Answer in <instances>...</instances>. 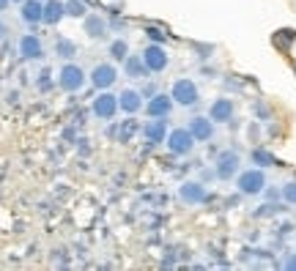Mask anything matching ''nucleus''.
Returning a JSON list of instances; mask_svg holds the SVG:
<instances>
[{
    "instance_id": "obj_1",
    "label": "nucleus",
    "mask_w": 296,
    "mask_h": 271,
    "mask_svg": "<svg viewBox=\"0 0 296 271\" xmlns=\"http://www.w3.org/2000/svg\"><path fill=\"white\" fill-rule=\"evenodd\" d=\"M85 82H88V74H85L83 66H77V63H63L61 72H58V85H61L66 94H77Z\"/></svg>"
},
{
    "instance_id": "obj_2",
    "label": "nucleus",
    "mask_w": 296,
    "mask_h": 271,
    "mask_svg": "<svg viewBox=\"0 0 296 271\" xmlns=\"http://www.w3.org/2000/svg\"><path fill=\"white\" fill-rule=\"evenodd\" d=\"M195 142L197 140L192 137L189 129H173L170 134L165 137V146H167V151H170L173 156H187V154H192Z\"/></svg>"
},
{
    "instance_id": "obj_3",
    "label": "nucleus",
    "mask_w": 296,
    "mask_h": 271,
    "mask_svg": "<svg viewBox=\"0 0 296 271\" xmlns=\"http://www.w3.org/2000/svg\"><path fill=\"white\" fill-rule=\"evenodd\" d=\"M118 110H121L118 107V96L110 94V90H99V96L94 99V104H91V112H94L99 120H113Z\"/></svg>"
},
{
    "instance_id": "obj_4",
    "label": "nucleus",
    "mask_w": 296,
    "mask_h": 271,
    "mask_svg": "<svg viewBox=\"0 0 296 271\" xmlns=\"http://www.w3.org/2000/svg\"><path fill=\"white\" fill-rule=\"evenodd\" d=\"M115 80H118V68H115L113 63H99L88 74V82L94 85L96 90H110L115 85Z\"/></svg>"
},
{
    "instance_id": "obj_5",
    "label": "nucleus",
    "mask_w": 296,
    "mask_h": 271,
    "mask_svg": "<svg viewBox=\"0 0 296 271\" xmlns=\"http://www.w3.org/2000/svg\"><path fill=\"white\" fill-rule=\"evenodd\" d=\"M236 186H239L241 194H260L266 189V176L263 170H244L239 178H236Z\"/></svg>"
},
{
    "instance_id": "obj_6",
    "label": "nucleus",
    "mask_w": 296,
    "mask_h": 271,
    "mask_svg": "<svg viewBox=\"0 0 296 271\" xmlns=\"http://www.w3.org/2000/svg\"><path fill=\"white\" fill-rule=\"evenodd\" d=\"M170 96H173V102H176V104L192 107L195 102H197V85L192 82V80H176V82H173V88H170Z\"/></svg>"
},
{
    "instance_id": "obj_7",
    "label": "nucleus",
    "mask_w": 296,
    "mask_h": 271,
    "mask_svg": "<svg viewBox=\"0 0 296 271\" xmlns=\"http://www.w3.org/2000/svg\"><path fill=\"white\" fill-rule=\"evenodd\" d=\"M167 52H165V47L162 44H154L151 42L146 50H143V63L148 66V72H165L167 68Z\"/></svg>"
},
{
    "instance_id": "obj_8",
    "label": "nucleus",
    "mask_w": 296,
    "mask_h": 271,
    "mask_svg": "<svg viewBox=\"0 0 296 271\" xmlns=\"http://www.w3.org/2000/svg\"><path fill=\"white\" fill-rule=\"evenodd\" d=\"M17 50H20V55L25 58V60H42L44 58V47H42V42H39V36H33V33L20 36Z\"/></svg>"
},
{
    "instance_id": "obj_9",
    "label": "nucleus",
    "mask_w": 296,
    "mask_h": 271,
    "mask_svg": "<svg viewBox=\"0 0 296 271\" xmlns=\"http://www.w3.org/2000/svg\"><path fill=\"white\" fill-rule=\"evenodd\" d=\"M165 137H167V124H165V118H154V120H148V124L143 126V140H146L148 148H154V146H159V142H165Z\"/></svg>"
},
{
    "instance_id": "obj_10",
    "label": "nucleus",
    "mask_w": 296,
    "mask_h": 271,
    "mask_svg": "<svg viewBox=\"0 0 296 271\" xmlns=\"http://www.w3.org/2000/svg\"><path fill=\"white\" fill-rule=\"evenodd\" d=\"M178 198L184 200L187 206H200L206 200V186L200 181H184L178 186Z\"/></svg>"
},
{
    "instance_id": "obj_11",
    "label": "nucleus",
    "mask_w": 296,
    "mask_h": 271,
    "mask_svg": "<svg viewBox=\"0 0 296 271\" xmlns=\"http://www.w3.org/2000/svg\"><path fill=\"white\" fill-rule=\"evenodd\" d=\"M170 110H173V96H167V94H154L146 104L148 118H167Z\"/></svg>"
},
{
    "instance_id": "obj_12",
    "label": "nucleus",
    "mask_w": 296,
    "mask_h": 271,
    "mask_svg": "<svg viewBox=\"0 0 296 271\" xmlns=\"http://www.w3.org/2000/svg\"><path fill=\"white\" fill-rule=\"evenodd\" d=\"M118 107L124 110L126 115L140 112V110L146 107V104H143V94H140V90H135V88H124L118 94Z\"/></svg>"
},
{
    "instance_id": "obj_13",
    "label": "nucleus",
    "mask_w": 296,
    "mask_h": 271,
    "mask_svg": "<svg viewBox=\"0 0 296 271\" xmlns=\"http://www.w3.org/2000/svg\"><path fill=\"white\" fill-rule=\"evenodd\" d=\"M236 170H239V154H233V151H225V154H219V159H217V178H222V181H228V178H233L236 176Z\"/></svg>"
},
{
    "instance_id": "obj_14",
    "label": "nucleus",
    "mask_w": 296,
    "mask_h": 271,
    "mask_svg": "<svg viewBox=\"0 0 296 271\" xmlns=\"http://www.w3.org/2000/svg\"><path fill=\"white\" fill-rule=\"evenodd\" d=\"M20 16L28 25H39L44 20V0H25V3H20Z\"/></svg>"
},
{
    "instance_id": "obj_15",
    "label": "nucleus",
    "mask_w": 296,
    "mask_h": 271,
    "mask_svg": "<svg viewBox=\"0 0 296 271\" xmlns=\"http://www.w3.org/2000/svg\"><path fill=\"white\" fill-rule=\"evenodd\" d=\"M187 129L192 132V137H195L197 142H206V140H211V137H214V120H211V118H203V115H197V118L189 120Z\"/></svg>"
},
{
    "instance_id": "obj_16",
    "label": "nucleus",
    "mask_w": 296,
    "mask_h": 271,
    "mask_svg": "<svg viewBox=\"0 0 296 271\" xmlns=\"http://www.w3.org/2000/svg\"><path fill=\"white\" fill-rule=\"evenodd\" d=\"M208 118L214 124H228L233 118V102L230 99H214L211 107H208Z\"/></svg>"
},
{
    "instance_id": "obj_17",
    "label": "nucleus",
    "mask_w": 296,
    "mask_h": 271,
    "mask_svg": "<svg viewBox=\"0 0 296 271\" xmlns=\"http://www.w3.org/2000/svg\"><path fill=\"white\" fill-rule=\"evenodd\" d=\"M66 16V0H44V25H58Z\"/></svg>"
},
{
    "instance_id": "obj_18",
    "label": "nucleus",
    "mask_w": 296,
    "mask_h": 271,
    "mask_svg": "<svg viewBox=\"0 0 296 271\" xmlns=\"http://www.w3.org/2000/svg\"><path fill=\"white\" fill-rule=\"evenodd\" d=\"M124 72H126V77H132V80H143V77H148V66L143 63V55H126L124 58Z\"/></svg>"
},
{
    "instance_id": "obj_19",
    "label": "nucleus",
    "mask_w": 296,
    "mask_h": 271,
    "mask_svg": "<svg viewBox=\"0 0 296 271\" xmlns=\"http://www.w3.org/2000/svg\"><path fill=\"white\" fill-rule=\"evenodd\" d=\"M83 28H85V33H88L91 38H104L107 36V22H104V16H99V14H85Z\"/></svg>"
},
{
    "instance_id": "obj_20",
    "label": "nucleus",
    "mask_w": 296,
    "mask_h": 271,
    "mask_svg": "<svg viewBox=\"0 0 296 271\" xmlns=\"http://www.w3.org/2000/svg\"><path fill=\"white\" fill-rule=\"evenodd\" d=\"M110 55H113L115 60H124V58L129 55V44H126V38H115V42H110Z\"/></svg>"
},
{
    "instance_id": "obj_21",
    "label": "nucleus",
    "mask_w": 296,
    "mask_h": 271,
    "mask_svg": "<svg viewBox=\"0 0 296 271\" xmlns=\"http://www.w3.org/2000/svg\"><path fill=\"white\" fill-rule=\"evenodd\" d=\"M88 14V8H85L83 0H66V16H74V20H83V16Z\"/></svg>"
},
{
    "instance_id": "obj_22",
    "label": "nucleus",
    "mask_w": 296,
    "mask_h": 271,
    "mask_svg": "<svg viewBox=\"0 0 296 271\" xmlns=\"http://www.w3.org/2000/svg\"><path fill=\"white\" fill-rule=\"evenodd\" d=\"M135 132H137V124L135 120H124V124H121V132H118V142H129L132 137H135Z\"/></svg>"
},
{
    "instance_id": "obj_23",
    "label": "nucleus",
    "mask_w": 296,
    "mask_h": 271,
    "mask_svg": "<svg viewBox=\"0 0 296 271\" xmlns=\"http://www.w3.org/2000/svg\"><path fill=\"white\" fill-rule=\"evenodd\" d=\"M55 52L61 55V58H72L74 52H77V47H74L69 38H58V44H55Z\"/></svg>"
},
{
    "instance_id": "obj_24",
    "label": "nucleus",
    "mask_w": 296,
    "mask_h": 271,
    "mask_svg": "<svg viewBox=\"0 0 296 271\" xmlns=\"http://www.w3.org/2000/svg\"><path fill=\"white\" fill-rule=\"evenodd\" d=\"M252 162L260 164V167H271V164H274V156H271V154H266L263 148H255V151H252Z\"/></svg>"
},
{
    "instance_id": "obj_25",
    "label": "nucleus",
    "mask_w": 296,
    "mask_h": 271,
    "mask_svg": "<svg viewBox=\"0 0 296 271\" xmlns=\"http://www.w3.org/2000/svg\"><path fill=\"white\" fill-rule=\"evenodd\" d=\"M280 211H285V208H282V206H274V203H266L255 211V216H274V214H280Z\"/></svg>"
},
{
    "instance_id": "obj_26",
    "label": "nucleus",
    "mask_w": 296,
    "mask_h": 271,
    "mask_svg": "<svg viewBox=\"0 0 296 271\" xmlns=\"http://www.w3.org/2000/svg\"><path fill=\"white\" fill-rule=\"evenodd\" d=\"M282 200L296 206V184H285V186H282Z\"/></svg>"
},
{
    "instance_id": "obj_27",
    "label": "nucleus",
    "mask_w": 296,
    "mask_h": 271,
    "mask_svg": "<svg viewBox=\"0 0 296 271\" xmlns=\"http://www.w3.org/2000/svg\"><path fill=\"white\" fill-rule=\"evenodd\" d=\"M146 33H148V38H151V42H154V44H162V42H165V33H162L159 30V28H146Z\"/></svg>"
},
{
    "instance_id": "obj_28",
    "label": "nucleus",
    "mask_w": 296,
    "mask_h": 271,
    "mask_svg": "<svg viewBox=\"0 0 296 271\" xmlns=\"http://www.w3.org/2000/svg\"><path fill=\"white\" fill-rule=\"evenodd\" d=\"M39 88H42V90H50V88H52V82H50V68H44V72H42V77H39Z\"/></svg>"
},
{
    "instance_id": "obj_29",
    "label": "nucleus",
    "mask_w": 296,
    "mask_h": 271,
    "mask_svg": "<svg viewBox=\"0 0 296 271\" xmlns=\"http://www.w3.org/2000/svg\"><path fill=\"white\" fill-rule=\"evenodd\" d=\"M285 268H296V255H291V258H285V263H282Z\"/></svg>"
},
{
    "instance_id": "obj_30",
    "label": "nucleus",
    "mask_w": 296,
    "mask_h": 271,
    "mask_svg": "<svg viewBox=\"0 0 296 271\" xmlns=\"http://www.w3.org/2000/svg\"><path fill=\"white\" fill-rule=\"evenodd\" d=\"M6 33H9V28H6V22H0V38H3Z\"/></svg>"
},
{
    "instance_id": "obj_31",
    "label": "nucleus",
    "mask_w": 296,
    "mask_h": 271,
    "mask_svg": "<svg viewBox=\"0 0 296 271\" xmlns=\"http://www.w3.org/2000/svg\"><path fill=\"white\" fill-rule=\"evenodd\" d=\"M9 6H11V0H0V11H6Z\"/></svg>"
},
{
    "instance_id": "obj_32",
    "label": "nucleus",
    "mask_w": 296,
    "mask_h": 271,
    "mask_svg": "<svg viewBox=\"0 0 296 271\" xmlns=\"http://www.w3.org/2000/svg\"><path fill=\"white\" fill-rule=\"evenodd\" d=\"M11 3H25V0H11Z\"/></svg>"
}]
</instances>
